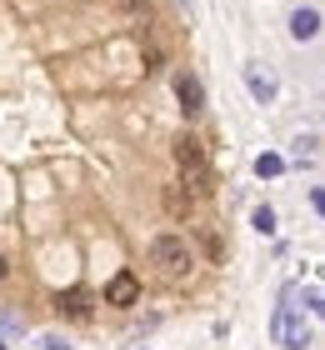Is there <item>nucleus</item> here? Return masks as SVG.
Returning a JSON list of instances; mask_svg holds the SVG:
<instances>
[{
	"instance_id": "1",
	"label": "nucleus",
	"mask_w": 325,
	"mask_h": 350,
	"mask_svg": "<svg viewBox=\"0 0 325 350\" xmlns=\"http://www.w3.org/2000/svg\"><path fill=\"white\" fill-rule=\"evenodd\" d=\"M151 260H155L160 270H166L170 280L190 275V265H195L190 245H185V235H155V241H151Z\"/></svg>"
},
{
	"instance_id": "2",
	"label": "nucleus",
	"mask_w": 325,
	"mask_h": 350,
	"mask_svg": "<svg viewBox=\"0 0 325 350\" xmlns=\"http://www.w3.org/2000/svg\"><path fill=\"white\" fill-rule=\"evenodd\" d=\"M170 155H175V170L185 175L181 185H195V190H200V185H205V175H210L205 146H200V140H195V135H181V140H175V146H170Z\"/></svg>"
},
{
	"instance_id": "3",
	"label": "nucleus",
	"mask_w": 325,
	"mask_h": 350,
	"mask_svg": "<svg viewBox=\"0 0 325 350\" xmlns=\"http://www.w3.org/2000/svg\"><path fill=\"white\" fill-rule=\"evenodd\" d=\"M270 336L281 340L285 350H305V345H311V336H305V325L296 321V306H290V295H285V306L275 310V321H270Z\"/></svg>"
},
{
	"instance_id": "4",
	"label": "nucleus",
	"mask_w": 325,
	"mask_h": 350,
	"mask_svg": "<svg viewBox=\"0 0 325 350\" xmlns=\"http://www.w3.org/2000/svg\"><path fill=\"white\" fill-rule=\"evenodd\" d=\"M175 100H181L185 116H200V110H205V85L195 81L190 70H181V75H175Z\"/></svg>"
},
{
	"instance_id": "5",
	"label": "nucleus",
	"mask_w": 325,
	"mask_h": 350,
	"mask_svg": "<svg viewBox=\"0 0 325 350\" xmlns=\"http://www.w3.org/2000/svg\"><path fill=\"white\" fill-rule=\"evenodd\" d=\"M135 300H140V280L130 275V270H120V275L105 285V306H135Z\"/></svg>"
},
{
	"instance_id": "6",
	"label": "nucleus",
	"mask_w": 325,
	"mask_h": 350,
	"mask_svg": "<svg viewBox=\"0 0 325 350\" xmlns=\"http://www.w3.org/2000/svg\"><path fill=\"white\" fill-rule=\"evenodd\" d=\"M290 36H296V40H315L320 36V10L296 5V10H290Z\"/></svg>"
},
{
	"instance_id": "7",
	"label": "nucleus",
	"mask_w": 325,
	"mask_h": 350,
	"mask_svg": "<svg viewBox=\"0 0 325 350\" xmlns=\"http://www.w3.org/2000/svg\"><path fill=\"white\" fill-rule=\"evenodd\" d=\"M55 306H60L65 315H75V321H86V315H90V295H86V291H60Z\"/></svg>"
},
{
	"instance_id": "8",
	"label": "nucleus",
	"mask_w": 325,
	"mask_h": 350,
	"mask_svg": "<svg viewBox=\"0 0 325 350\" xmlns=\"http://www.w3.org/2000/svg\"><path fill=\"white\" fill-rule=\"evenodd\" d=\"M246 85H250V95H255V100L260 105H265V100H275V75H265V70H246Z\"/></svg>"
},
{
	"instance_id": "9",
	"label": "nucleus",
	"mask_w": 325,
	"mask_h": 350,
	"mask_svg": "<svg viewBox=\"0 0 325 350\" xmlns=\"http://www.w3.org/2000/svg\"><path fill=\"white\" fill-rule=\"evenodd\" d=\"M190 205H195V196H190L185 185H170V190H166V211H170V215H190Z\"/></svg>"
},
{
	"instance_id": "10",
	"label": "nucleus",
	"mask_w": 325,
	"mask_h": 350,
	"mask_svg": "<svg viewBox=\"0 0 325 350\" xmlns=\"http://www.w3.org/2000/svg\"><path fill=\"white\" fill-rule=\"evenodd\" d=\"M281 170H285V161H281V155H260V161H255V175H260V180H275Z\"/></svg>"
},
{
	"instance_id": "11",
	"label": "nucleus",
	"mask_w": 325,
	"mask_h": 350,
	"mask_svg": "<svg viewBox=\"0 0 325 350\" xmlns=\"http://www.w3.org/2000/svg\"><path fill=\"white\" fill-rule=\"evenodd\" d=\"M250 226H255L260 235H275V211H270V205H255V215H250Z\"/></svg>"
},
{
	"instance_id": "12",
	"label": "nucleus",
	"mask_w": 325,
	"mask_h": 350,
	"mask_svg": "<svg viewBox=\"0 0 325 350\" xmlns=\"http://www.w3.org/2000/svg\"><path fill=\"white\" fill-rule=\"evenodd\" d=\"M311 205H315V211L325 215V185H320V190H311Z\"/></svg>"
},
{
	"instance_id": "13",
	"label": "nucleus",
	"mask_w": 325,
	"mask_h": 350,
	"mask_svg": "<svg viewBox=\"0 0 325 350\" xmlns=\"http://www.w3.org/2000/svg\"><path fill=\"white\" fill-rule=\"evenodd\" d=\"M40 345H45V350H70V345H65V340H60V336H45V340H40Z\"/></svg>"
},
{
	"instance_id": "14",
	"label": "nucleus",
	"mask_w": 325,
	"mask_h": 350,
	"mask_svg": "<svg viewBox=\"0 0 325 350\" xmlns=\"http://www.w3.org/2000/svg\"><path fill=\"white\" fill-rule=\"evenodd\" d=\"M120 5H125V10H140V5H145V0H120Z\"/></svg>"
},
{
	"instance_id": "15",
	"label": "nucleus",
	"mask_w": 325,
	"mask_h": 350,
	"mask_svg": "<svg viewBox=\"0 0 325 350\" xmlns=\"http://www.w3.org/2000/svg\"><path fill=\"white\" fill-rule=\"evenodd\" d=\"M5 270H10V265H5V256H0V280H5Z\"/></svg>"
},
{
	"instance_id": "16",
	"label": "nucleus",
	"mask_w": 325,
	"mask_h": 350,
	"mask_svg": "<svg viewBox=\"0 0 325 350\" xmlns=\"http://www.w3.org/2000/svg\"><path fill=\"white\" fill-rule=\"evenodd\" d=\"M0 350H5V340H0Z\"/></svg>"
}]
</instances>
